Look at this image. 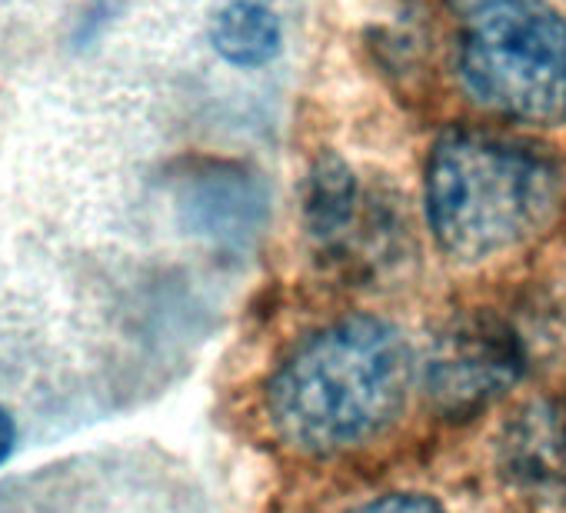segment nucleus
<instances>
[{
	"label": "nucleus",
	"mask_w": 566,
	"mask_h": 513,
	"mask_svg": "<svg viewBox=\"0 0 566 513\" xmlns=\"http://www.w3.org/2000/svg\"><path fill=\"white\" fill-rule=\"evenodd\" d=\"M413 354L400 327L354 314L301 341L266 380L273 433L297 453L337 457L387 433L410 397Z\"/></svg>",
	"instance_id": "1"
},
{
	"label": "nucleus",
	"mask_w": 566,
	"mask_h": 513,
	"mask_svg": "<svg viewBox=\"0 0 566 513\" xmlns=\"http://www.w3.org/2000/svg\"><path fill=\"white\" fill-rule=\"evenodd\" d=\"M357 210V177L337 154H321L304 184V223L321 243L347 233Z\"/></svg>",
	"instance_id": "8"
},
{
	"label": "nucleus",
	"mask_w": 566,
	"mask_h": 513,
	"mask_svg": "<svg viewBox=\"0 0 566 513\" xmlns=\"http://www.w3.org/2000/svg\"><path fill=\"white\" fill-rule=\"evenodd\" d=\"M347 513H447L440 506V500H433L430 493H384L374 500H364L357 506H350Z\"/></svg>",
	"instance_id": "9"
},
{
	"label": "nucleus",
	"mask_w": 566,
	"mask_h": 513,
	"mask_svg": "<svg viewBox=\"0 0 566 513\" xmlns=\"http://www.w3.org/2000/svg\"><path fill=\"white\" fill-rule=\"evenodd\" d=\"M210 44L233 67H263L280 54L283 28L256 0H230L210 24Z\"/></svg>",
	"instance_id": "7"
},
{
	"label": "nucleus",
	"mask_w": 566,
	"mask_h": 513,
	"mask_svg": "<svg viewBox=\"0 0 566 513\" xmlns=\"http://www.w3.org/2000/svg\"><path fill=\"white\" fill-rule=\"evenodd\" d=\"M14 443H18V427L11 420V413L0 407V467H4L14 453Z\"/></svg>",
	"instance_id": "10"
},
{
	"label": "nucleus",
	"mask_w": 566,
	"mask_h": 513,
	"mask_svg": "<svg viewBox=\"0 0 566 513\" xmlns=\"http://www.w3.org/2000/svg\"><path fill=\"white\" fill-rule=\"evenodd\" d=\"M530 367V354L513 324L493 314L453 321L433 344L423 364V384L433 407L453 420H470L506 390H513Z\"/></svg>",
	"instance_id": "4"
},
{
	"label": "nucleus",
	"mask_w": 566,
	"mask_h": 513,
	"mask_svg": "<svg viewBox=\"0 0 566 513\" xmlns=\"http://www.w3.org/2000/svg\"><path fill=\"white\" fill-rule=\"evenodd\" d=\"M556 170L523 144L453 130L437 140L423 177V210L437 247L480 264L536 233L556 207Z\"/></svg>",
	"instance_id": "2"
},
{
	"label": "nucleus",
	"mask_w": 566,
	"mask_h": 513,
	"mask_svg": "<svg viewBox=\"0 0 566 513\" xmlns=\"http://www.w3.org/2000/svg\"><path fill=\"white\" fill-rule=\"evenodd\" d=\"M180 207L187 210L190 223L200 233L210 237H247L260 220H263V193L260 184L250 180L240 170H210V174H197L184 197Z\"/></svg>",
	"instance_id": "6"
},
{
	"label": "nucleus",
	"mask_w": 566,
	"mask_h": 513,
	"mask_svg": "<svg viewBox=\"0 0 566 513\" xmlns=\"http://www.w3.org/2000/svg\"><path fill=\"white\" fill-rule=\"evenodd\" d=\"M500 467L520 490L566 500V394L526 404L503 427Z\"/></svg>",
	"instance_id": "5"
},
{
	"label": "nucleus",
	"mask_w": 566,
	"mask_h": 513,
	"mask_svg": "<svg viewBox=\"0 0 566 513\" xmlns=\"http://www.w3.org/2000/svg\"><path fill=\"white\" fill-rule=\"evenodd\" d=\"M450 4L457 8V11H463V14H480V11H486V8H493V4H503V0H450Z\"/></svg>",
	"instance_id": "11"
},
{
	"label": "nucleus",
	"mask_w": 566,
	"mask_h": 513,
	"mask_svg": "<svg viewBox=\"0 0 566 513\" xmlns=\"http://www.w3.org/2000/svg\"><path fill=\"white\" fill-rule=\"evenodd\" d=\"M460 77L470 97L520 124H566V21L536 0H503L473 14Z\"/></svg>",
	"instance_id": "3"
}]
</instances>
